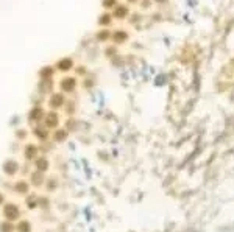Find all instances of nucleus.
<instances>
[{"label":"nucleus","instance_id":"obj_1","mask_svg":"<svg viewBox=\"0 0 234 232\" xmlns=\"http://www.w3.org/2000/svg\"><path fill=\"white\" fill-rule=\"evenodd\" d=\"M6 216H8V218L17 216V209H16L14 206H8V207H6Z\"/></svg>","mask_w":234,"mask_h":232},{"label":"nucleus","instance_id":"obj_2","mask_svg":"<svg viewBox=\"0 0 234 232\" xmlns=\"http://www.w3.org/2000/svg\"><path fill=\"white\" fill-rule=\"evenodd\" d=\"M25 224H27V223H22V226L19 227V229H20L22 232H25V230H27V226H25Z\"/></svg>","mask_w":234,"mask_h":232}]
</instances>
